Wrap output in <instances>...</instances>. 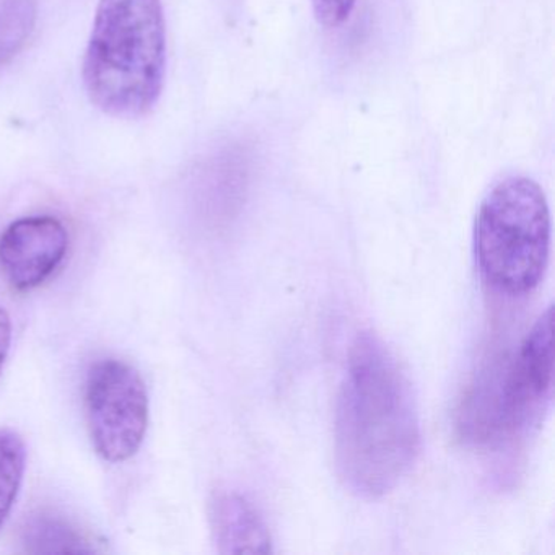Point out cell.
Returning <instances> with one entry per match:
<instances>
[{"label": "cell", "instance_id": "6da1fadb", "mask_svg": "<svg viewBox=\"0 0 555 555\" xmlns=\"http://www.w3.org/2000/svg\"><path fill=\"white\" fill-rule=\"evenodd\" d=\"M340 479L362 499L391 492L421 451V422L408 376L378 336L353 340L336 412Z\"/></svg>", "mask_w": 555, "mask_h": 555}, {"label": "cell", "instance_id": "7a4b0ae2", "mask_svg": "<svg viewBox=\"0 0 555 555\" xmlns=\"http://www.w3.org/2000/svg\"><path fill=\"white\" fill-rule=\"evenodd\" d=\"M82 70L96 108L116 118L147 115L167 74L162 0H100Z\"/></svg>", "mask_w": 555, "mask_h": 555}, {"label": "cell", "instance_id": "3957f363", "mask_svg": "<svg viewBox=\"0 0 555 555\" xmlns=\"http://www.w3.org/2000/svg\"><path fill=\"white\" fill-rule=\"evenodd\" d=\"M477 266L483 281L509 297L542 281L551 251V210L532 178L512 175L493 184L477 212Z\"/></svg>", "mask_w": 555, "mask_h": 555}, {"label": "cell", "instance_id": "277c9868", "mask_svg": "<svg viewBox=\"0 0 555 555\" xmlns=\"http://www.w3.org/2000/svg\"><path fill=\"white\" fill-rule=\"evenodd\" d=\"M552 321L554 308L548 307L503 370L477 386L463 425L474 440H512L541 421L552 389Z\"/></svg>", "mask_w": 555, "mask_h": 555}, {"label": "cell", "instance_id": "5b68a950", "mask_svg": "<svg viewBox=\"0 0 555 555\" xmlns=\"http://www.w3.org/2000/svg\"><path fill=\"white\" fill-rule=\"evenodd\" d=\"M87 428L96 453L108 463H126L141 450L151 401L141 373L119 359H102L87 372L83 388Z\"/></svg>", "mask_w": 555, "mask_h": 555}, {"label": "cell", "instance_id": "8992f818", "mask_svg": "<svg viewBox=\"0 0 555 555\" xmlns=\"http://www.w3.org/2000/svg\"><path fill=\"white\" fill-rule=\"evenodd\" d=\"M69 243V232L57 217L15 220L0 235V272L15 292L35 291L61 268Z\"/></svg>", "mask_w": 555, "mask_h": 555}, {"label": "cell", "instance_id": "52a82bcc", "mask_svg": "<svg viewBox=\"0 0 555 555\" xmlns=\"http://www.w3.org/2000/svg\"><path fill=\"white\" fill-rule=\"evenodd\" d=\"M210 529L220 554H268L272 538L261 513L245 496L229 490L214 493Z\"/></svg>", "mask_w": 555, "mask_h": 555}, {"label": "cell", "instance_id": "ba28073f", "mask_svg": "<svg viewBox=\"0 0 555 555\" xmlns=\"http://www.w3.org/2000/svg\"><path fill=\"white\" fill-rule=\"evenodd\" d=\"M25 547L35 554H82L95 552L92 542L86 534L63 519L53 516H35L27 528L24 538Z\"/></svg>", "mask_w": 555, "mask_h": 555}, {"label": "cell", "instance_id": "9c48e42d", "mask_svg": "<svg viewBox=\"0 0 555 555\" xmlns=\"http://www.w3.org/2000/svg\"><path fill=\"white\" fill-rule=\"evenodd\" d=\"M27 444L18 431L0 428V529L11 516L27 470Z\"/></svg>", "mask_w": 555, "mask_h": 555}, {"label": "cell", "instance_id": "30bf717a", "mask_svg": "<svg viewBox=\"0 0 555 555\" xmlns=\"http://www.w3.org/2000/svg\"><path fill=\"white\" fill-rule=\"evenodd\" d=\"M35 0H0V69L25 47L37 24Z\"/></svg>", "mask_w": 555, "mask_h": 555}, {"label": "cell", "instance_id": "8fae6325", "mask_svg": "<svg viewBox=\"0 0 555 555\" xmlns=\"http://www.w3.org/2000/svg\"><path fill=\"white\" fill-rule=\"evenodd\" d=\"M359 0H311L314 18L320 27L337 30L349 22Z\"/></svg>", "mask_w": 555, "mask_h": 555}, {"label": "cell", "instance_id": "7c38bea8", "mask_svg": "<svg viewBox=\"0 0 555 555\" xmlns=\"http://www.w3.org/2000/svg\"><path fill=\"white\" fill-rule=\"evenodd\" d=\"M12 333H14V326H12L11 314L5 310L4 305H0V375L11 352Z\"/></svg>", "mask_w": 555, "mask_h": 555}]
</instances>
